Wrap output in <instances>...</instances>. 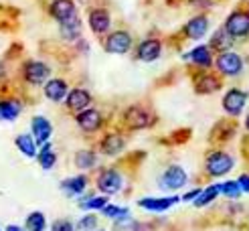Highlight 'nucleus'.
I'll list each match as a JSON object with an SVG mask.
<instances>
[{
	"mask_svg": "<svg viewBox=\"0 0 249 231\" xmlns=\"http://www.w3.org/2000/svg\"><path fill=\"white\" fill-rule=\"evenodd\" d=\"M237 160L235 156L229 154L227 150H211L205 158V173L213 178H221V177H227L231 170L235 168Z\"/></svg>",
	"mask_w": 249,
	"mask_h": 231,
	"instance_id": "nucleus-1",
	"label": "nucleus"
},
{
	"mask_svg": "<svg viewBox=\"0 0 249 231\" xmlns=\"http://www.w3.org/2000/svg\"><path fill=\"white\" fill-rule=\"evenodd\" d=\"M215 69L221 77L237 79L245 71V57L237 51H225L215 57Z\"/></svg>",
	"mask_w": 249,
	"mask_h": 231,
	"instance_id": "nucleus-2",
	"label": "nucleus"
},
{
	"mask_svg": "<svg viewBox=\"0 0 249 231\" xmlns=\"http://www.w3.org/2000/svg\"><path fill=\"white\" fill-rule=\"evenodd\" d=\"M223 27H225V31L235 41H247L249 39V8L231 10L225 22H223Z\"/></svg>",
	"mask_w": 249,
	"mask_h": 231,
	"instance_id": "nucleus-3",
	"label": "nucleus"
},
{
	"mask_svg": "<svg viewBox=\"0 0 249 231\" xmlns=\"http://www.w3.org/2000/svg\"><path fill=\"white\" fill-rule=\"evenodd\" d=\"M247 102H249V91H245L241 88H229L223 93L221 106H223V112L229 118H239L245 112Z\"/></svg>",
	"mask_w": 249,
	"mask_h": 231,
	"instance_id": "nucleus-4",
	"label": "nucleus"
},
{
	"mask_svg": "<svg viewBox=\"0 0 249 231\" xmlns=\"http://www.w3.org/2000/svg\"><path fill=\"white\" fill-rule=\"evenodd\" d=\"M122 120H124V126L130 128V130H144V128L154 126L156 118L150 109L144 107V106H130V107H126Z\"/></svg>",
	"mask_w": 249,
	"mask_h": 231,
	"instance_id": "nucleus-5",
	"label": "nucleus"
},
{
	"mask_svg": "<svg viewBox=\"0 0 249 231\" xmlns=\"http://www.w3.org/2000/svg\"><path fill=\"white\" fill-rule=\"evenodd\" d=\"M95 185L99 189V193L106 195V197H111V195H118L124 189V175L118 168H106L97 175Z\"/></svg>",
	"mask_w": 249,
	"mask_h": 231,
	"instance_id": "nucleus-6",
	"label": "nucleus"
},
{
	"mask_svg": "<svg viewBox=\"0 0 249 231\" xmlns=\"http://www.w3.org/2000/svg\"><path fill=\"white\" fill-rule=\"evenodd\" d=\"M186 182H189V173H186L180 164H170L158 178L160 189L170 191V193H177L178 189H182L186 185Z\"/></svg>",
	"mask_w": 249,
	"mask_h": 231,
	"instance_id": "nucleus-7",
	"label": "nucleus"
},
{
	"mask_svg": "<svg viewBox=\"0 0 249 231\" xmlns=\"http://www.w3.org/2000/svg\"><path fill=\"white\" fill-rule=\"evenodd\" d=\"M132 47H134L132 35L128 31H124V29L111 31L104 41V49L111 55H126V53L132 51Z\"/></svg>",
	"mask_w": 249,
	"mask_h": 231,
	"instance_id": "nucleus-8",
	"label": "nucleus"
},
{
	"mask_svg": "<svg viewBox=\"0 0 249 231\" xmlns=\"http://www.w3.org/2000/svg\"><path fill=\"white\" fill-rule=\"evenodd\" d=\"M215 57H217L215 51L209 45H196L189 53L182 55L184 61H189V63H193L195 67L203 69V71H209L211 67H215Z\"/></svg>",
	"mask_w": 249,
	"mask_h": 231,
	"instance_id": "nucleus-9",
	"label": "nucleus"
},
{
	"mask_svg": "<svg viewBox=\"0 0 249 231\" xmlns=\"http://www.w3.org/2000/svg\"><path fill=\"white\" fill-rule=\"evenodd\" d=\"M221 85H223L221 77L211 71H201L193 77V88L198 95H213L221 89Z\"/></svg>",
	"mask_w": 249,
	"mask_h": 231,
	"instance_id": "nucleus-10",
	"label": "nucleus"
},
{
	"mask_svg": "<svg viewBox=\"0 0 249 231\" xmlns=\"http://www.w3.org/2000/svg\"><path fill=\"white\" fill-rule=\"evenodd\" d=\"M182 199L178 195H170V197H142L138 199V207L144 211L150 213H164L168 209H172L174 205H178Z\"/></svg>",
	"mask_w": 249,
	"mask_h": 231,
	"instance_id": "nucleus-11",
	"label": "nucleus"
},
{
	"mask_svg": "<svg viewBox=\"0 0 249 231\" xmlns=\"http://www.w3.org/2000/svg\"><path fill=\"white\" fill-rule=\"evenodd\" d=\"M75 122H77V126L83 132L93 134L97 130H102V126H104V114L99 112L97 107H87V109H83V112L75 114Z\"/></svg>",
	"mask_w": 249,
	"mask_h": 231,
	"instance_id": "nucleus-12",
	"label": "nucleus"
},
{
	"mask_svg": "<svg viewBox=\"0 0 249 231\" xmlns=\"http://www.w3.org/2000/svg\"><path fill=\"white\" fill-rule=\"evenodd\" d=\"M209 27H211V20L207 15H195L193 18L186 20V24L182 27V35L191 41H201L209 33Z\"/></svg>",
	"mask_w": 249,
	"mask_h": 231,
	"instance_id": "nucleus-13",
	"label": "nucleus"
},
{
	"mask_svg": "<svg viewBox=\"0 0 249 231\" xmlns=\"http://www.w3.org/2000/svg\"><path fill=\"white\" fill-rule=\"evenodd\" d=\"M22 73H24V79L31 85H41L51 75V67L45 61H27L22 67Z\"/></svg>",
	"mask_w": 249,
	"mask_h": 231,
	"instance_id": "nucleus-14",
	"label": "nucleus"
},
{
	"mask_svg": "<svg viewBox=\"0 0 249 231\" xmlns=\"http://www.w3.org/2000/svg\"><path fill=\"white\" fill-rule=\"evenodd\" d=\"M162 55V41L160 39H144L136 47V59L142 63H154Z\"/></svg>",
	"mask_w": 249,
	"mask_h": 231,
	"instance_id": "nucleus-15",
	"label": "nucleus"
},
{
	"mask_svg": "<svg viewBox=\"0 0 249 231\" xmlns=\"http://www.w3.org/2000/svg\"><path fill=\"white\" fill-rule=\"evenodd\" d=\"M87 22H89V29L93 35H109L111 29V15L106 8H91L89 17H87Z\"/></svg>",
	"mask_w": 249,
	"mask_h": 231,
	"instance_id": "nucleus-16",
	"label": "nucleus"
},
{
	"mask_svg": "<svg viewBox=\"0 0 249 231\" xmlns=\"http://www.w3.org/2000/svg\"><path fill=\"white\" fill-rule=\"evenodd\" d=\"M51 17L59 24H65L73 18H77L75 2H73V0H53L51 2Z\"/></svg>",
	"mask_w": 249,
	"mask_h": 231,
	"instance_id": "nucleus-17",
	"label": "nucleus"
},
{
	"mask_svg": "<svg viewBox=\"0 0 249 231\" xmlns=\"http://www.w3.org/2000/svg\"><path fill=\"white\" fill-rule=\"evenodd\" d=\"M31 134L36 142V146H45L49 138L53 136V124L45 116H35L31 122Z\"/></svg>",
	"mask_w": 249,
	"mask_h": 231,
	"instance_id": "nucleus-18",
	"label": "nucleus"
},
{
	"mask_svg": "<svg viewBox=\"0 0 249 231\" xmlns=\"http://www.w3.org/2000/svg\"><path fill=\"white\" fill-rule=\"evenodd\" d=\"M65 106H67L69 112L79 114V112H83V109H87L91 106V93L87 89H83V88H73L67 95V100H65Z\"/></svg>",
	"mask_w": 249,
	"mask_h": 231,
	"instance_id": "nucleus-19",
	"label": "nucleus"
},
{
	"mask_svg": "<svg viewBox=\"0 0 249 231\" xmlns=\"http://www.w3.org/2000/svg\"><path fill=\"white\" fill-rule=\"evenodd\" d=\"M124 148H126V138L120 132H107L106 136L99 140V150L106 156H118Z\"/></svg>",
	"mask_w": 249,
	"mask_h": 231,
	"instance_id": "nucleus-20",
	"label": "nucleus"
},
{
	"mask_svg": "<svg viewBox=\"0 0 249 231\" xmlns=\"http://www.w3.org/2000/svg\"><path fill=\"white\" fill-rule=\"evenodd\" d=\"M235 41L233 36L225 31V27H219L213 35H211V39H209V47L213 49V51L219 55V53H225V51H233V47H235Z\"/></svg>",
	"mask_w": 249,
	"mask_h": 231,
	"instance_id": "nucleus-21",
	"label": "nucleus"
},
{
	"mask_svg": "<svg viewBox=\"0 0 249 231\" xmlns=\"http://www.w3.org/2000/svg\"><path fill=\"white\" fill-rule=\"evenodd\" d=\"M87 185H89V178H87V175L81 173V175L61 180V191H63L67 197H81V195L87 191Z\"/></svg>",
	"mask_w": 249,
	"mask_h": 231,
	"instance_id": "nucleus-22",
	"label": "nucleus"
},
{
	"mask_svg": "<svg viewBox=\"0 0 249 231\" xmlns=\"http://www.w3.org/2000/svg\"><path fill=\"white\" fill-rule=\"evenodd\" d=\"M69 85L65 79H59V77H53V79H49L45 83V95H47V100H51V102H63L67 100V95H69Z\"/></svg>",
	"mask_w": 249,
	"mask_h": 231,
	"instance_id": "nucleus-23",
	"label": "nucleus"
},
{
	"mask_svg": "<svg viewBox=\"0 0 249 231\" xmlns=\"http://www.w3.org/2000/svg\"><path fill=\"white\" fill-rule=\"evenodd\" d=\"M107 205H109V197H106V195H87V197H83L79 201V209H83L87 213H91V211L102 213Z\"/></svg>",
	"mask_w": 249,
	"mask_h": 231,
	"instance_id": "nucleus-24",
	"label": "nucleus"
},
{
	"mask_svg": "<svg viewBox=\"0 0 249 231\" xmlns=\"http://www.w3.org/2000/svg\"><path fill=\"white\" fill-rule=\"evenodd\" d=\"M219 195H221V185H219V182H217V185H207V187H203L201 195H198V199L193 205L196 207V209H203V207H209L211 203H215Z\"/></svg>",
	"mask_w": 249,
	"mask_h": 231,
	"instance_id": "nucleus-25",
	"label": "nucleus"
},
{
	"mask_svg": "<svg viewBox=\"0 0 249 231\" xmlns=\"http://www.w3.org/2000/svg\"><path fill=\"white\" fill-rule=\"evenodd\" d=\"M20 109H22V104L18 100H2L0 102V120H6V122L17 120Z\"/></svg>",
	"mask_w": 249,
	"mask_h": 231,
	"instance_id": "nucleus-26",
	"label": "nucleus"
},
{
	"mask_svg": "<svg viewBox=\"0 0 249 231\" xmlns=\"http://www.w3.org/2000/svg\"><path fill=\"white\" fill-rule=\"evenodd\" d=\"M97 164V152L89 150V148H83L75 154V166L79 170H91Z\"/></svg>",
	"mask_w": 249,
	"mask_h": 231,
	"instance_id": "nucleus-27",
	"label": "nucleus"
},
{
	"mask_svg": "<svg viewBox=\"0 0 249 231\" xmlns=\"http://www.w3.org/2000/svg\"><path fill=\"white\" fill-rule=\"evenodd\" d=\"M15 144L27 158H35L36 156V142L33 138V134H18Z\"/></svg>",
	"mask_w": 249,
	"mask_h": 231,
	"instance_id": "nucleus-28",
	"label": "nucleus"
},
{
	"mask_svg": "<svg viewBox=\"0 0 249 231\" xmlns=\"http://www.w3.org/2000/svg\"><path fill=\"white\" fill-rule=\"evenodd\" d=\"M59 31H61V36H63L65 41H69V43L77 41L79 36H81V18L77 17V18L65 22V24H61Z\"/></svg>",
	"mask_w": 249,
	"mask_h": 231,
	"instance_id": "nucleus-29",
	"label": "nucleus"
},
{
	"mask_svg": "<svg viewBox=\"0 0 249 231\" xmlns=\"http://www.w3.org/2000/svg\"><path fill=\"white\" fill-rule=\"evenodd\" d=\"M219 185H221V195H223V197H227V199H231V201L239 199L243 195L237 178H235V180H223V182H219Z\"/></svg>",
	"mask_w": 249,
	"mask_h": 231,
	"instance_id": "nucleus-30",
	"label": "nucleus"
},
{
	"mask_svg": "<svg viewBox=\"0 0 249 231\" xmlns=\"http://www.w3.org/2000/svg\"><path fill=\"white\" fill-rule=\"evenodd\" d=\"M45 227H47V219H45V213L41 211H33L27 217V223H24L27 231H45Z\"/></svg>",
	"mask_w": 249,
	"mask_h": 231,
	"instance_id": "nucleus-31",
	"label": "nucleus"
},
{
	"mask_svg": "<svg viewBox=\"0 0 249 231\" xmlns=\"http://www.w3.org/2000/svg\"><path fill=\"white\" fill-rule=\"evenodd\" d=\"M36 158H39V164L45 168V170H49V168H53L55 166V162H57V154L53 152V148H51V144H45L43 146V148L39 150V156H36Z\"/></svg>",
	"mask_w": 249,
	"mask_h": 231,
	"instance_id": "nucleus-32",
	"label": "nucleus"
},
{
	"mask_svg": "<svg viewBox=\"0 0 249 231\" xmlns=\"http://www.w3.org/2000/svg\"><path fill=\"white\" fill-rule=\"evenodd\" d=\"M104 217L111 219V221H118V219H124V217H130V209L128 207H122V205H107L106 209L102 211Z\"/></svg>",
	"mask_w": 249,
	"mask_h": 231,
	"instance_id": "nucleus-33",
	"label": "nucleus"
},
{
	"mask_svg": "<svg viewBox=\"0 0 249 231\" xmlns=\"http://www.w3.org/2000/svg\"><path fill=\"white\" fill-rule=\"evenodd\" d=\"M75 231H97V217L93 213H87L79 219V223L75 225Z\"/></svg>",
	"mask_w": 249,
	"mask_h": 231,
	"instance_id": "nucleus-34",
	"label": "nucleus"
},
{
	"mask_svg": "<svg viewBox=\"0 0 249 231\" xmlns=\"http://www.w3.org/2000/svg\"><path fill=\"white\" fill-rule=\"evenodd\" d=\"M136 223H138V221H134L132 217H124V219H118V221H114V229L116 231H132Z\"/></svg>",
	"mask_w": 249,
	"mask_h": 231,
	"instance_id": "nucleus-35",
	"label": "nucleus"
},
{
	"mask_svg": "<svg viewBox=\"0 0 249 231\" xmlns=\"http://www.w3.org/2000/svg\"><path fill=\"white\" fill-rule=\"evenodd\" d=\"M51 231H75V225H73L69 219H57L51 225Z\"/></svg>",
	"mask_w": 249,
	"mask_h": 231,
	"instance_id": "nucleus-36",
	"label": "nucleus"
},
{
	"mask_svg": "<svg viewBox=\"0 0 249 231\" xmlns=\"http://www.w3.org/2000/svg\"><path fill=\"white\" fill-rule=\"evenodd\" d=\"M201 191H203L201 187H196V189H193V191H189V193H184L180 199H182L184 203H195V201L198 199V195H201Z\"/></svg>",
	"mask_w": 249,
	"mask_h": 231,
	"instance_id": "nucleus-37",
	"label": "nucleus"
},
{
	"mask_svg": "<svg viewBox=\"0 0 249 231\" xmlns=\"http://www.w3.org/2000/svg\"><path fill=\"white\" fill-rule=\"evenodd\" d=\"M237 182H239V187H241V191L249 195V173H241V175L237 177Z\"/></svg>",
	"mask_w": 249,
	"mask_h": 231,
	"instance_id": "nucleus-38",
	"label": "nucleus"
},
{
	"mask_svg": "<svg viewBox=\"0 0 249 231\" xmlns=\"http://www.w3.org/2000/svg\"><path fill=\"white\" fill-rule=\"evenodd\" d=\"M132 231H156V227L152 225V223H146V221H138L134 225V229Z\"/></svg>",
	"mask_w": 249,
	"mask_h": 231,
	"instance_id": "nucleus-39",
	"label": "nucleus"
},
{
	"mask_svg": "<svg viewBox=\"0 0 249 231\" xmlns=\"http://www.w3.org/2000/svg\"><path fill=\"white\" fill-rule=\"evenodd\" d=\"M189 2L195 8H209V6H213V0H189Z\"/></svg>",
	"mask_w": 249,
	"mask_h": 231,
	"instance_id": "nucleus-40",
	"label": "nucleus"
},
{
	"mask_svg": "<svg viewBox=\"0 0 249 231\" xmlns=\"http://www.w3.org/2000/svg\"><path fill=\"white\" fill-rule=\"evenodd\" d=\"M4 231H27V229H22L20 225H6Z\"/></svg>",
	"mask_w": 249,
	"mask_h": 231,
	"instance_id": "nucleus-41",
	"label": "nucleus"
},
{
	"mask_svg": "<svg viewBox=\"0 0 249 231\" xmlns=\"http://www.w3.org/2000/svg\"><path fill=\"white\" fill-rule=\"evenodd\" d=\"M243 128H245V132H249V112H247V116L243 120Z\"/></svg>",
	"mask_w": 249,
	"mask_h": 231,
	"instance_id": "nucleus-42",
	"label": "nucleus"
},
{
	"mask_svg": "<svg viewBox=\"0 0 249 231\" xmlns=\"http://www.w3.org/2000/svg\"><path fill=\"white\" fill-rule=\"evenodd\" d=\"M97 231H106V229H97Z\"/></svg>",
	"mask_w": 249,
	"mask_h": 231,
	"instance_id": "nucleus-43",
	"label": "nucleus"
},
{
	"mask_svg": "<svg viewBox=\"0 0 249 231\" xmlns=\"http://www.w3.org/2000/svg\"><path fill=\"white\" fill-rule=\"evenodd\" d=\"M247 4H249V0H247Z\"/></svg>",
	"mask_w": 249,
	"mask_h": 231,
	"instance_id": "nucleus-44",
	"label": "nucleus"
}]
</instances>
